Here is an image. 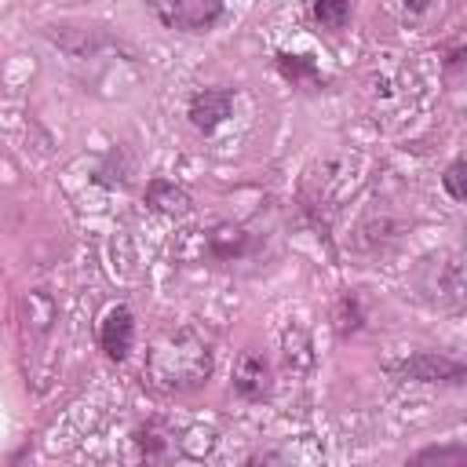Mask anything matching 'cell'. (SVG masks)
<instances>
[{
	"mask_svg": "<svg viewBox=\"0 0 467 467\" xmlns=\"http://www.w3.org/2000/svg\"><path fill=\"white\" fill-rule=\"evenodd\" d=\"M212 368H215L212 343L197 328L179 325V328H164L150 343L142 376L161 394H190V390L208 383Z\"/></svg>",
	"mask_w": 467,
	"mask_h": 467,
	"instance_id": "cell-1",
	"label": "cell"
},
{
	"mask_svg": "<svg viewBox=\"0 0 467 467\" xmlns=\"http://www.w3.org/2000/svg\"><path fill=\"white\" fill-rule=\"evenodd\" d=\"M387 372L401 383H467V361H456L441 350H412L398 361H387Z\"/></svg>",
	"mask_w": 467,
	"mask_h": 467,
	"instance_id": "cell-2",
	"label": "cell"
},
{
	"mask_svg": "<svg viewBox=\"0 0 467 467\" xmlns=\"http://www.w3.org/2000/svg\"><path fill=\"white\" fill-rule=\"evenodd\" d=\"M179 434L164 420H146L131 427L128 445H124V463L128 467H164L179 452Z\"/></svg>",
	"mask_w": 467,
	"mask_h": 467,
	"instance_id": "cell-3",
	"label": "cell"
},
{
	"mask_svg": "<svg viewBox=\"0 0 467 467\" xmlns=\"http://www.w3.org/2000/svg\"><path fill=\"white\" fill-rule=\"evenodd\" d=\"M150 15L175 33H212L226 18V4L219 0H161L150 4Z\"/></svg>",
	"mask_w": 467,
	"mask_h": 467,
	"instance_id": "cell-4",
	"label": "cell"
},
{
	"mask_svg": "<svg viewBox=\"0 0 467 467\" xmlns=\"http://www.w3.org/2000/svg\"><path fill=\"white\" fill-rule=\"evenodd\" d=\"M252 252H255V237L241 223L219 219L208 230H201V259L208 263H237V259H248Z\"/></svg>",
	"mask_w": 467,
	"mask_h": 467,
	"instance_id": "cell-5",
	"label": "cell"
},
{
	"mask_svg": "<svg viewBox=\"0 0 467 467\" xmlns=\"http://www.w3.org/2000/svg\"><path fill=\"white\" fill-rule=\"evenodd\" d=\"M237 106V91L234 88H197L186 99V120L193 124V131L201 135H215Z\"/></svg>",
	"mask_w": 467,
	"mask_h": 467,
	"instance_id": "cell-6",
	"label": "cell"
},
{
	"mask_svg": "<svg viewBox=\"0 0 467 467\" xmlns=\"http://www.w3.org/2000/svg\"><path fill=\"white\" fill-rule=\"evenodd\" d=\"M95 339H99V350L106 354V361L124 365L131 358V347H135V314H131V306L128 303H113L99 317Z\"/></svg>",
	"mask_w": 467,
	"mask_h": 467,
	"instance_id": "cell-7",
	"label": "cell"
},
{
	"mask_svg": "<svg viewBox=\"0 0 467 467\" xmlns=\"http://www.w3.org/2000/svg\"><path fill=\"white\" fill-rule=\"evenodd\" d=\"M230 387H234V394H237L241 401H248V405L270 401V394H274V368H270V361H266L259 350H241L237 361H234Z\"/></svg>",
	"mask_w": 467,
	"mask_h": 467,
	"instance_id": "cell-8",
	"label": "cell"
},
{
	"mask_svg": "<svg viewBox=\"0 0 467 467\" xmlns=\"http://www.w3.org/2000/svg\"><path fill=\"white\" fill-rule=\"evenodd\" d=\"M142 201H146V208H150V212H157V215H168V219H182V215L193 208L190 193H186L179 182L164 179V175H157V179H150V182H146V193H142Z\"/></svg>",
	"mask_w": 467,
	"mask_h": 467,
	"instance_id": "cell-9",
	"label": "cell"
},
{
	"mask_svg": "<svg viewBox=\"0 0 467 467\" xmlns=\"http://www.w3.org/2000/svg\"><path fill=\"white\" fill-rule=\"evenodd\" d=\"M274 69L292 84V88H321V69H317V62L310 58V55H299V51H277L274 55Z\"/></svg>",
	"mask_w": 467,
	"mask_h": 467,
	"instance_id": "cell-10",
	"label": "cell"
},
{
	"mask_svg": "<svg viewBox=\"0 0 467 467\" xmlns=\"http://www.w3.org/2000/svg\"><path fill=\"white\" fill-rule=\"evenodd\" d=\"M405 467H467V441H438L416 449Z\"/></svg>",
	"mask_w": 467,
	"mask_h": 467,
	"instance_id": "cell-11",
	"label": "cell"
},
{
	"mask_svg": "<svg viewBox=\"0 0 467 467\" xmlns=\"http://www.w3.org/2000/svg\"><path fill=\"white\" fill-rule=\"evenodd\" d=\"M332 325H336V336L339 339H350V336H358L365 328V306H361V296L358 292H343L336 299Z\"/></svg>",
	"mask_w": 467,
	"mask_h": 467,
	"instance_id": "cell-12",
	"label": "cell"
},
{
	"mask_svg": "<svg viewBox=\"0 0 467 467\" xmlns=\"http://www.w3.org/2000/svg\"><path fill=\"white\" fill-rule=\"evenodd\" d=\"M310 18L321 26V29H347V22L354 18V7L347 0H314L310 4Z\"/></svg>",
	"mask_w": 467,
	"mask_h": 467,
	"instance_id": "cell-13",
	"label": "cell"
},
{
	"mask_svg": "<svg viewBox=\"0 0 467 467\" xmlns=\"http://www.w3.org/2000/svg\"><path fill=\"white\" fill-rule=\"evenodd\" d=\"M441 190H445L452 201H463V204H467V157L452 161V164L441 171Z\"/></svg>",
	"mask_w": 467,
	"mask_h": 467,
	"instance_id": "cell-14",
	"label": "cell"
},
{
	"mask_svg": "<svg viewBox=\"0 0 467 467\" xmlns=\"http://www.w3.org/2000/svg\"><path fill=\"white\" fill-rule=\"evenodd\" d=\"M445 69H449V73L467 69V26H460V29L445 40Z\"/></svg>",
	"mask_w": 467,
	"mask_h": 467,
	"instance_id": "cell-15",
	"label": "cell"
},
{
	"mask_svg": "<svg viewBox=\"0 0 467 467\" xmlns=\"http://www.w3.org/2000/svg\"><path fill=\"white\" fill-rule=\"evenodd\" d=\"M241 467H270V463H266V452L259 449V452H252V456H244V463H241Z\"/></svg>",
	"mask_w": 467,
	"mask_h": 467,
	"instance_id": "cell-16",
	"label": "cell"
},
{
	"mask_svg": "<svg viewBox=\"0 0 467 467\" xmlns=\"http://www.w3.org/2000/svg\"><path fill=\"white\" fill-rule=\"evenodd\" d=\"M463 252H467V223H463Z\"/></svg>",
	"mask_w": 467,
	"mask_h": 467,
	"instance_id": "cell-17",
	"label": "cell"
}]
</instances>
